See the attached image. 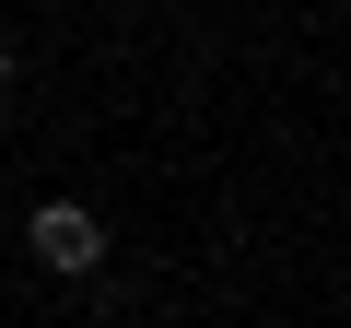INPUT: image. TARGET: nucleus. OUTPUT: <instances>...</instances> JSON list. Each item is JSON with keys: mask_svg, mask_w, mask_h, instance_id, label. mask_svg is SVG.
Here are the masks:
<instances>
[{"mask_svg": "<svg viewBox=\"0 0 351 328\" xmlns=\"http://www.w3.org/2000/svg\"><path fill=\"white\" fill-rule=\"evenodd\" d=\"M0 82H12V36H0Z\"/></svg>", "mask_w": 351, "mask_h": 328, "instance_id": "f03ea898", "label": "nucleus"}, {"mask_svg": "<svg viewBox=\"0 0 351 328\" xmlns=\"http://www.w3.org/2000/svg\"><path fill=\"white\" fill-rule=\"evenodd\" d=\"M24 246H36V270H59V281H94V270H106V223H94V200H36Z\"/></svg>", "mask_w": 351, "mask_h": 328, "instance_id": "f257e3e1", "label": "nucleus"}]
</instances>
